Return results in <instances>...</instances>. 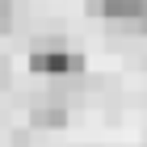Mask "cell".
Returning a JSON list of instances; mask_svg holds the SVG:
<instances>
[{"instance_id":"cell-4","label":"cell","mask_w":147,"mask_h":147,"mask_svg":"<svg viewBox=\"0 0 147 147\" xmlns=\"http://www.w3.org/2000/svg\"><path fill=\"white\" fill-rule=\"evenodd\" d=\"M13 21H17V9H13V0H0V34H9Z\"/></svg>"},{"instance_id":"cell-2","label":"cell","mask_w":147,"mask_h":147,"mask_svg":"<svg viewBox=\"0 0 147 147\" xmlns=\"http://www.w3.org/2000/svg\"><path fill=\"white\" fill-rule=\"evenodd\" d=\"M92 9L101 13L109 25H118V30L147 34V0H97Z\"/></svg>"},{"instance_id":"cell-1","label":"cell","mask_w":147,"mask_h":147,"mask_svg":"<svg viewBox=\"0 0 147 147\" xmlns=\"http://www.w3.org/2000/svg\"><path fill=\"white\" fill-rule=\"evenodd\" d=\"M30 67H34L38 76H76V71L84 67V59H80L76 51H67L59 38H46V42H34Z\"/></svg>"},{"instance_id":"cell-3","label":"cell","mask_w":147,"mask_h":147,"mask_svg":"<svg viewBox=\"0 0 147 147\" xmlns=\"http://www.w3.org/2000/svg\"><path fill=\"white\" fill-rule=\"evenodd\" d=\"M63 122H67V109H63V105H38V109H34V126L59 130Z\"/></svg>"}]
</instances>
